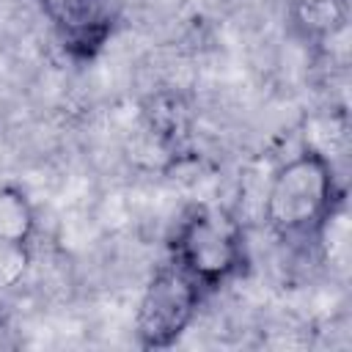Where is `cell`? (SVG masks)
<instances>
[{
  "mask_svg": "<svg viewBox=\"0 0 352 352\" xmlns=\"http://www.w3.org/2000/svg\"><path fill=\"white\" fill-rule=\"evenodd\" d=\"M338 198L330 160L319 148H305L275 170L267 190V223L280 239H314L327 228Z\"/></svg>",
  "mask_w": 352,
  "mask_h": 352,
  "instance_id": "obj_1",
  "label": "cell"
},
{
  "mask_svg": "<svg viewBox=\"0 0 352 352\" xmlns=\"http://www.w3.org/2000/svg\"><path fill=\"white\" fill-rule=\"evenodd\" d=\"M170 261L204 292L220 289L248 261L239 223L214 206L187 209L170 236Z\"/></svg>",
  "mask_w": 352,
  "mask_h": 352,
  "instance_id": "obj_2",
  "label": "cell"
},
{
  "mask_svg": "<svg viewBox=\"0 0 352 352\" xmlns=\"http://www.w3.org/2000/svg\"><path fill=\"white\" fill-rule=\"evenodd\" d=\"M204 289L187 278L173 261L160 267L148 280L138 316H135V336L143 349H168L173 346L190 322L198 314Z\"/></svg>",
  "mask_w": 352,
  "mask_h": 352,
  "instance_id": "obj_3",
  "label": "cell"
},
{
  "mask_svg": "<svg viewBox=\"0 0 352 352\" xmlns=\"http://www.w3.org/2000/svg\"><path fill=\"white\" fill-rule=\"evenodd\" d=\"M63 50L77 60H91L113 30L107 0H38Z\"/></svg>",
  "mask_w": 352,
  "mask_h": 352,
  "instance_id": "obj_4",
  "label": "cell"
},
{
  "mask_svg": "<svg viewBox=\"0 0 352 352\" xmlns=\"http://www.w3.org/2000/svg\"><path fill=\"white\" fill-rule=\"evenodd\" d=\"M146 132L154 138V143L168 154L179 157V151L190 140V107L179 94H157L148 99L143 110Z\"/></svg>",
  "mask_w": 352,
  "mask_h": 352,
  "instance_id": "obj_5",
  "label": "cell"
},
{
  "mask_svg": "<svg viewBox=\"0 0 352 352\" xmlns=\"http://www.w3.org/2000/svg\"><path fill=\"white\" fill-rule=\"evenodd\" d=\"M36 231V212L19 187H0V236L28 242Z\"/></svg>",
  "mask_w": 352,
  "mask_h": 352,
  "instance_id": "obj_6",
  "label": "cell"
},
{
  "mask_svg": "<svg viewBox=\"0 0 352 352\" xmlns=\"http://www.w3.org/2000/svg\"><path fill=\"white\" fill-rule=\"evenodd\" d=\"M30 264V250L28 242L0 236V289H14Z\"/></svg>",
  "mask_w": 352,
  "mask_h": 352,
  "instance_id": "obj_7",
  "label": "cell"
},
{
  "mask_svg": "<svg viewBox=\"0 0 352 352\" xmlns=\"http://www.w3.org/2000/svg\"><path fill=\"white\" fill-rule=\"evenodd\" d=\"M316 3H341V0H297V6H316Z\"/></svg>",
  "mask_w": 352,
  "mask_h": 352,
  "instance_id": "obj_8",
  "label": "cell"
}]
</instances>
